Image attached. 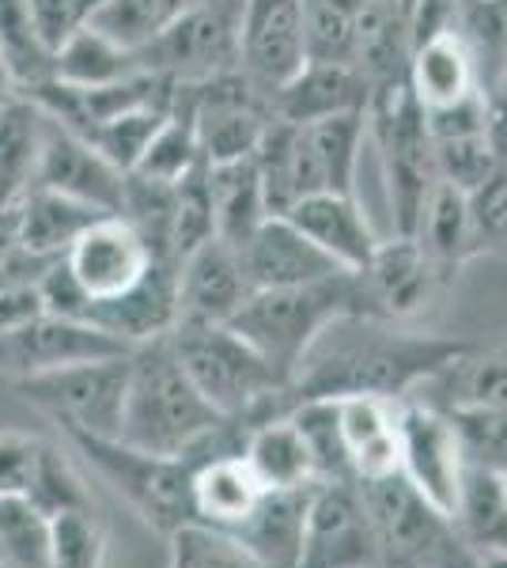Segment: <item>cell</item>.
Segmentation results:
<instances>
[{
  "mask_svg": "<svg viewBox=\"0 0 507 568\" xmlns=\"http://www.w3.org/2000/svg\"><path fill=\"white\" fill-rule=\"evenodd\" d=\"M485 568H507V549H496V554H481Z\"/></svg>",
  "mask_w": 507,
  "mask_h": 568,
  "instance_id": "f5cc1de1",
  "label": "cell"
},
{
  "mask_svg": "<svg viewBox=\"0 0 507 568\" xmlns=\"http://www.w3.org/2000/svg\"><path fill=\"white\" fill-rule=\"evenodd\" d=\"M45 315L39 281H20V284H0V334L27 326L31 318Z\"/></svg>",
  "mask_w": 507,
  "mask_h": 568,
  "instance_id": "681fc988",
  "label": "cell"
},
{
  "mask_svg": "<svg viewBox=\"0 0 507 568\" xmlns=\"http://www.w3.org/2000/svg\"><path fill=\"white\" fill-rule=\"evenodd\" d=\"M171 99H174V91H171ZM171 99L141 103V106L125 110V114L110 118V122H103L95 133L88 136V141L95 144V149L103 152L107 160L122 171V175H129V171H136V163L144 160V152H149L152 136L160 133V125L168 122Z\"/></svg>",
  "mask_w": 507,
  "mask_h": 568,
  "instance_id": "8d00e7d4",
  "label": "cell"
},
{
  "mask_svg": "<svg viewBox=\"0 0 507 568\" xmlns=\"http://www.w3.org/2000/svg\"><path fill=\"white\" fill-rule=\"evenodd\" d=\"M69 444L91 463V470L122 497L144 524H152L163 535H174L179 527L197 524L193 516V470L201 459L220 455L212 436L186 455H152L125 439H103L84 433H64Z\"/></svg>",
  "mask_w": 507,
  "mask_h": 568,
  "instance_id": "5b68a950",
  "label": "cell"
},
{
  "mask_svg": "<svg viewBox=\"0 0 507 568\" xmlns=\"http://www.w3.org/2000/svg\"><path fill=\"white\" fill-rule=\"evenodd\" d=\"M455 379V394L450 402H474V406H496L507 409V349H493L477 356L469 349L463 361H455L444 372Z\"/></svg>",
  "mask_w": 507,
  "mask_h": 568,
  "instance_id": "f6af8a7d",
  "label": "cell"
},
{
  "mask_svg": "<svg viewBox=\"0 0 507 568\" xmlns=\"http://www.w3.org/2000/svg\"><path fill=\"white\" fill-rule=\"evenodd\" d=\"M34 186L53 190V194H64L72 201H84V205L99 209V213H118L122 209L125 175L88 136L64 130L61 122L42 114Z\"/></svg>",
  "mask_w": 507,
  "mask_h": 568,
  "instance_id": "7c38bea8",
  "label": "cell"
},
{
  "mask_svg": "<svg viewBox=\"0 0 507 568\" xmlns=\"http://www.w3.org/2000/svg\"><path fill=\"white\" fill-rule=\"evenodd\" d=\"M45 439L27 433H0V497H23L34 478Z\"/></svg>",
  "mask_w": 507,
  "mask_h": 568,
  "instance_id": "7dc6e473",
  "label": "cell"
},
{
  "mask_svg": "<svg viewBox=\"0 0 507 568\" xmlns=\"http://www.w3.org/2000/svg\"><path fill=\"white\" fill-rule=\"evenodd\" d=\"M23 497L31 500L45 519L61 516V511L95 508L91 489L84 485V478L77 474V466L64 459V452H61V447H53V444H42L39 466H34V478H31V485H27Z\"/></svg>",
  "mask_w": 507,
  "mask_h": 568,
  "instance_id": "60d3db41",
  "label": "cell"
},
{
  "mask_svg": "<svg viewBox=\"0 0 507 568\" xmlns=\"http://www.w3.org/2000/svg\"><path fill=\"white\" fill-rule=\"evenodd\" d=\"M284 216H288L322 254H329L341 270H364L367 258H372L375 246L383 240L372 227L364 209H359L356 194L322 190V194L300 197Z\"/></svg>",
  "mask_w": 507,
  "mask_h": 568,
  "instance_id": "ffe728a7",
  "label": "cell"
},
{
  "mask_svg": "<svg viewBox=\"0 0 507 568\" xmlns=\"http://www.w3.org/2000/svg\"><path fill=\"white\" fill-rule=\"evenodd\" d=\"M466 197H469V227H474L477 254L507 251V163H500Z\"/></svg>",
  "mask_w": 507,
  "mask_h": 568,
  "instance_id": "bcb514c9",
  "label": "cell"
},
{
  "mask_svg": "<svg viewBox=\"0 0 507 568\" xmlns=\"http://www.w3.org/2000/svg\"><path fill=\"white\" fill-rule=\"evenodd\" d=\"M136 58L133 50L118 45L114 39H107L95 27H80L69 39L58 45V58H53V80L61 84H77V88H103L118 84L125 77H136Z\"/></svg>",
  "mask_w": 507,
  "mask_h": 568,
  "instance_id": "4dcf8cb0",
  "label": "cell"
},
{
  "mask_svg": "<svg viewBox=\"0 0 507 568\" xmlns=\"http://www.w3.org/2000/svg\"><path fill=\"white\" fill-rule=\"evenodd\" d=\"M16 99H20V88H16V77H12V69H8V61L0 58V110L8 103H16Z\"/></svg>",
  "mask_w": 507,
  "mask_h": 568,
  "instance_id": "816d5d0a",
  "label": "cell"
},
{
  "mask_svg": "<svg viewBox=\"0 0 507 568\" xmlns=\"http://www.w3.org/2000/svg\"><path fill=\"white\" fill-rule=\"evenodd\" d=\"M171 568H270L235 535L205 524H186L171 535Z\"/></svg>",
  "mask_w": 507,
  "mask_h": 568,
  "instance_id": "b9f144b4",
  "label": "cell"
},
{
  "mask_svg": "<svg viewBox=\"0 0 507 568\" xmlns=\"http://www.w3.org/2000/svg\"><path fill=\"white\" fill-rule=\"evenodd\" d=\"M432 152H436V171L439 179L450 182L458 190H477L481 182L500 168V155L488 144V133H463V136H439L432 141Z\"/></svg>",
  "mask_w": 507,
  "mask_h": 568,
  "instance_id": "ee69618b",
  "label": "cell"
},
{
  "mask_svg": "<svg viewBox=\"0 0 507 568\" xmlns=\"http://www.w3.org/2000/svg\"><path fill=\"white\" fill-rule=\"evenodd\" d=\"M364 493L367 516L379 542V565H420L428 568L432 554L455 535V524L413 489L405 474H386L375 481H356Z\"/></svg>",
  "mask_w": 507,
  "mask_h": 568,
  "instance_id": "9c48e42d",
  "label": "cell"
},
{
  "mask_svg": "<svg viewBox=\"0 0 507 568\" xmlns=\"http://www.w3.org/2000/svg\"><path fill=\"white\" fill-rule=\"evenodd\" d=\"M243 459L251 463V470L257 474V481L265 489H292V485L318 481L307 444H303L296 420L288 414L257 420L251 433H246Z\"/></svg>",
  "mask_w": 507,
  "mask_h": 568,
  "instance_id": "83f0119b",
  "label": "cell"
},
{
  "mask_svg": "<svg viewBox=\"0 0 507 568\" xmlns=\"http://www.w3.org/2000/svg\"><path fill=\"white\" fill-rule=\"evenodd\" d=\"M168 337L182 368L190 372V379L197 383V390L212 402L216 414L257 425V420L281 417L292 409V379L276 372L227 323H179Z\"/></svg>",
  "mask_w": 507,
  "mask_h": 568,
  "instance_id": "3957f363",
  "label": "cell"
},
{
  "mask_svg": "<svg viewBox=\"0 0 507 568\" xmlns=\"http://www.w3.org/2000/svg\"><path fill=\"white\" fill-rule=\"evenodd\" d=\"M367 0H303V45L307 61L353 65L356 31Z\"/></svg>",
  "mask_w": 507,
  "mask_h": 568,
  "instance_id": "e575fe53",
  "label": "cell"
},
{
  "mask_svg": "<svg viewBox=\"0 0 507 568\" xmlns=\"http://www.w3.org/2000/svg\"><path fill=\"white\" fill-rule=\"evenodd\" d=\"M107 530L95 508L61 511L50 519V568H103Z\"/></svg>",
  "mask_w": 507,
  "mask_h": 568,
  "instance_id": "7bdbcfd3",
  "label": "cell"
},
{
  "mask_svg": "<svg viewBox=\"0 0 507 568\" xmlns=\"http://www.w3.org/2000/svg\"><path fill=\"white\" fill-rule=\"evenodd\" d=\"M307 141L315 149L322 186L334 194H356L359 152L367 141V110H348V114L322 118V122L303 125Z\"/></svg>",
  "mask_w": 507,
  "mask_h": 568,
  "instance_id": "d6a6232c",
  "label": "cell"
},
{
  "mask_svg": "<svg viewBox=\"0 0 507 568\" xmlns=\"http://www.w3.org/2000/svg\"><path fill=\"white\" fill-rule=\"evenodd\" d=\"M447 417H450V425H455L466 466L493 470V474L507 470V409L474 406V402H450Z\"/></svg>",
  "mask_w": 507,
  "mask_h": 568,
  "instance_id": "f35d334b",
  "label": "cell"
},
{
  "mask_svg": "<svg viewBox=\"0 0 507 568\" xmlns=\"http://www.w3.org/2000/svg\"><path fill=\"white\" fill-rule=\"evenodd\" d=\"M243 254L224 240H209L179 262V323L224 326L251 300Z\"/></svg>",
  "mask_w": 507,
  "mask_h": 568,
  "instance_id": "e0dca14e",
  "label": "cell"
},
{
  "mask_svg": "<svg viewBox=\"0 0 507 568\" xmlns=\"http://www.w3.org/2000/svg\"><path fill=\"white\" fill-rule=\"evenodd\" d=\"M239 254H243L246 277H251L254 292L257 288H296V284H315V281L345 273L329 254H322L288 216L265 220L251 240L239 246Z\"/></svg>",
  "mask_w": 507,
  "mask_h": 568,
  "instance_id": "d6986e66",
  "label": "cell"
},
{
  "mask_svg": "<svg viewBox=\"0 0 507 568\" xmlns=\"http://www.w3.org/2000/svg\"><path fill=\"white\" fill-rule=\"evenodd\" d=\"M129 353L27 375V379H16V390H20L23 402H31L50 420H58L61 433L118 439L122 436V409L129 387Z\"/></svg>",
  "mask_w": 507,
  "mask_h": 568,
  "instance_id": "52a82bcc",
  "label": "cell"
},
{
  "mask_svg": "<svg viewBox=\"0 0 507 568\" xmlns=\"http://www.w3.org/2000/svg\"><path fill=\"white\" fill-rule=\"evenodd\" d=\"M0 58L12 69L20 95L53 80V58L58 53L39 34L27 0H0Z\"/></svg>",
  "mask_w": 507,
  "mask_h": 568,
  "instance_id": "836d02e7",
  "label": "cell"
},
{
  "mask_svg": "<svg viewBox=\"0 0 507 568\" xmlns=\"http://www.w3.org/2000/svg\"><path fill=\"white\" fill-rule=\"evenodd\" d=\"M239 4L243 0H201L168 31L133 50L136 69L193 88L239 69Z\"/></svg>",
  "mask_w": 507,
  "mask_h": 568,
  "instance_id": "ba28073f",
  "label": "cell"
},
{
  "mask_svg": "<svg viewBox=\"0 0 507 568\" xmlns=\"http://www.w3.org/2000/svg\"><path fill=\"white\" fill-rule=\"evenodd\" d=\"M398 436H402V474L413 481L432 508L450 519L458 508V493L466 478V455L458 447L455 425L447 409L428 402H398Z\"/></svg>",
  "mask_w": 507,
  "mask_h": 568,
  "instance_id": "30bf717a",
  "label": "cell"
},
{
  "mask_svg": "<svg viewBox=\"0 0 507 568\" xmlns=\"http://www.w3.org/2000/svg\"><path fill=\"white\" fill-rule=\"evenodd\" d=\"M474 345L444 334L405 329L379 315L334 318L292 375V406L307 398H405L413 387L439 379Z\"/></svg>",
  "mask_w": 507,
  "mask_h": 568,
  "instance_id": "6da1fadb",
  "label": "cell"
},
{
  "mask_svg": "<svg viewBox=\"0 0 507 568\" xmlns=\"http://www.w3.org/2000/svg\"><path fill=\"white\" fill-rule=\"evenodd\" d=\"M84 323L107 329L129 349L155 337H168L179 326V262L155 258L141 281L114 300H91Z\"/></svg>",
  "mask_w": 507,
  "mask_h": 568,
  "instance_id": "ac0fdd59",
  "label": "cell"
},
{
  "mask_svg": "<svg viewBox=\"0 0 507 568\" xmlns=\"http://www.w3.org/2000/svg\"><path fill=\"white\" fill-rule=\"evenodd\" d=\"M288 417L296 420L303 444H307L318 481H356L353 466H348V455H345V439H341V420H337L334 398L296 402V406L288 409Z\"/></svg>",
  "mask_w": 507,
  "mask_h": 568,
  "instance_id": "74e56055",
  "label": "cell"
},
{
  "mask_svg": "<svg viewBox=\"0 0 507 568\" xmlns=\"http://www.w3.org/2000/svg\"><path fill=\"white\" fill-rule=\"evenodd\" d=\"M265 497V485L257 481L243 452L212 455L193 470V516L197 524L216 530H235Z\"/></svg>",
  "mask_w": 507,
  "mask_h": 568,
  "instance_id": "cb8c5ba5",
  "label": "cell"
},
{
  "mask_svg": "<svg viewBox=\"0 0 507 568\" xmlns=\"http://www.w3.org/2000/svg\"><path fill=\"white\" fill-rule=\"evenodd\" d=\"M458 16H463V0H409L405 20H409L413 45L436 39V34L458 31Z\"/></svg>",
  "mask_w": 507,
  "mask_h": 568,
  "instance_id": "c3c4849f",
  "label": "cell"
},
{
  "mask_svg": "<svg viewBox=\"0 0 507 568\" xmlns=\"http://www.w3.org/2000/svg\"><path fill=\"white\" fill-rule=\"evenodd\" d=\"M0 568H8V565H4V561H0Z\"/></svg>",
  "mask_w": 507,
  "mask_h": 568,
  "instance_id": "6f0895ef",
  "label": "cell"
},
{
  "mask_svg": "<svg viewBox=\"0 0 507 568\" xmlns=\"http://www.w3.org/2000/svg\"><path fill=\"white\" fill-rule=\"evenodd\" d=\"M296 568H379V542L356 481H315Z\"/></svg>",
  "mask_w": 507,
  "mask_h": 568,
  "instance_id": "8fae6325",
  "label": "cell"
},
{
  "mask_svg": "<svg viewBox=\"0 0 507 568\" xmlns=\"http://www.w3.org/2000/svg\"><path fill=\"white\" fill-rule=\"evenodd\" d=\"M307 65L303 0H243L239 4V69L265 95Z\"/></svg>",
  "mask_w": 507,
  "mask_h": 568,
  "instance_id": "4fadbf2b",
  "label": "cell"
},
{
  "mask_svg": "<svg viewBox=\"0 0 507 568\" xmlns=\"http://www.w3.org/2000/svg\"><path fill=\"white\" fill-rule=\"evenodd\" d=\"M450 524L477 554L507 549V493L500 485V474L466 466L463 493H458V508Z\"/></svg>",
  "mask_w": 507,
  "mask_h": 568,
  "instance_id": "1f68e13d",
  "label": "cell"
},
{
  "mask_svg": "<svg viewBox=\"0 0 507 568\" xmlns=\"http://www.w3.org/2000/svg\"><path fill=\"white\" fill-rule=\"evenodd\" d=\"M42 110L31 99H16L0 110V209H16L34 186Z\"/></svg>",
  "mask_w": 507,
  "mask_h": 568,
  "instance_id": "f546056e",
  "label": "cell"
},
{
  "mask_svg": "<svg viewBox=\"0 0 507 568\" xmlns=\"http://www.w3.org/2000/svg\"><path fill=\"white\" fill-rule=\"evenodd\" d=\"M129 353L125 342L110 337L107 329L77 323V318L39 315L27 326L0 334V372L12 379H27V375L58 372L69 364L103 361V356Z\"/></svg>",
  "mask_w": 507,
  "mask_h": 568,
  "instance_id": "5bb4252c",
  "label": "cell"
},
{
  "mask_svg": "<svg viewBox=\"0 0 507 568\" xmlns=\"http://www.w3.org/2000/svg\"><path fill=\"white\" fill-rule=\"evenodd\" d=\"M341 439L353 466L356 481H375L402 470V436H398V398H375V394H353L334 398Z\"/></svg>",
  "mask_w": 507,
  "mask_h": 568,
  "instance_id": "44dd1931",
  "label": "cell"
},
{
  "mask_svg": "<svg viewBox=\"0 0 507 568\" xmlns=\"http://www.w3.org/2000/svg\"><path fill=\"white\" fill-rule=\"evenodd\" d=\"M428 568H485V565H481V554H477V549L455 530V535H450L447 542L432 554Z\"/></svg>",
  "mask_w": 507,
  "mask_h": 568,
  "instance_id": "f907efd6",
  "label": "cell"
},
{
  "mask_svg": "<svg viewBox=\"0 0 507 568\" xmlns=\"http://www.w3.org/2000/svg\"><path fill=\"white\" fill-rule=\"evenodd\" d=\"M413 240H420V246L428 251V258L436 262V270L444 273V281H450V273L463 262H469L477 254L474 246V227H469V197L466 190L450 186L439 179L428 194L424 205L420 227Z\"/></svg>",
  "mask_w": 507,
  "mask_h": 568,
  "instance_id": "f1b7e54d",
  "label": "cell"
},
{
  "mask_svg": "<svg viewBox=\"0 0 507 568\" xmlns=\"http://www.w3.org/2000/svg\"><path fill=\"white\" fill-rule=\"evenodd\" d=\"M201 0H103L99 12L91 16L88 27L103 31L125 50H141L155 34H163L174 20L197 8Z\"/></svg>",
  "mask_w": 507,
  "mask_h": 568,
  "instance_id": "d590c367",
  "label": "cell"
},
{
  "mask_svg": "<svg viewBox=\"0 0 507 568\" xmlns=\"http://www.w3.org/2000/svg\"><path fill=\"white\" fill-rule=\"evenodd\" d=\"M224 414L197 390L182 368L171 337H155L129 353V387L122 409L125 444L152 455H186L224 425Z\"/></svg>",
  "mask_w": 507,
  "mask_h": 568,
  "instance_id": "7a4b0ae2",
  "label": "cell"
},
{
  "mask_svg": "<svg viewBox=\"0 0 507 568\" xmlns=\"http://www.w3.org/2000/svg\"><path fill=\"white\" fill-rule=\"evenodd\" d=\"M500 485H504V493H507V470L500 474Z\"/></svg>",
  "mask_w": 507,
  "mask_h": 568,
  "instance_id": "9f6ffc18",
  "label": "cell"
},
{
  "mask_svg": "<svg viewBox=\"0 0 507 568\" xmlns=\"http://www.w3.org/2000/svg\"><path fill=\"white\" fill-rule=\"evenodd\" d=\"M364 288L367 311L391 323H405L417 311L428 307V300L436 296L444 273L436 270V262L428 258V251L413 235H391L379 240L375 254L367 258L364 270H353Z\"/></svg>",
  "mask_w": 507,
  "mask_h": 568,
  "instance_id": "9a60e30c",
  "label": "cell"
},
{
  "mask_svg": "<svg viewBox=\"0 0 507 568\" xmlns=\"http://www.w3.org/2000/svg\"><path fill=\"white\" fill-rule=\"evenodd\" d=\"M205 171H209L212 216H216V240L232 243L239 251L273 216L270 205H265L257 163L251 155V160H232V163H205Z\"/></svg>",
  "mask_w": 507,
  "mask_h": 568,
  "instance_id": "4316f807",
  "label": "cell"
},
{
  "mask_svg": "<svg viewBox=\"0 0 507 568\" xmlns=\"http://www.w3.org/2000/svg\"><path fill=\"white\" fill-rule=\"evenodd\" d=\"M311 493H315V481L292 485V489H265L257 508L227 535H235L257 561H265L270 568H296L303 554V535H307Z\"/></svg>",
  "mask_w": 507,
  "mask_h": 568,
  "instance_id": "603a6c76",
  "label": "cell"
},
{
  "mask_svg": "<svg viewBox=\"0 0 507 568\" xmlns=\"http://www.w3.org/2000/svg\"><path fill=\"white\" fill-rule=\"evenodd\" d=\"M379 568H420V565H379Z\"/></svg>",
  "mask_w": 507,
  "mask_h": 568,
  "instance_id": "11a10c76",
  "label": "cell"
},
{
  "mask_svg": "<svg viewBox=\"0 0 507 568\" xmlns=\"http://www.w3.org/2000/svg\"><path fill=\"white\" fill-rule=\"evenodd\" d=\"M367 136H375L391 201L394 235H417L432 186L439 182L428 114L413 95L409 77L375 88L367 99Z\"/></svg>",
  "mask_w": 507,
  "mask_h": 568,
  "instance_id": "8992f818",
  "label": "cell"
},
{
  "mask_svg": "<svg viewBox=\"0 0 507 568\" xmlns=\"http://www.w3.org/2000/svg\"><path fill=\"white\" fill-rule=\"evenodd\" d=\"M488 88H496V91H507V53H504L500 69H496V77H493V84H488Z\"/></svg>",
  "mask_w": 507,
  "mask_h": 568,
  "instance_id": "db71d44e",
  "label": "cell"
},
{
  "mask_svg": "<svg viewBox=\"0 0 507 568\" xmlns=\"http://www.w3.org/2000/svg\"><path fill=\"white\" fill-rule=\"evenodd\" d=\"M99 209L84 205V201H72L64 194H53V190L31 186L23 194V201L16 205V227H20V246L34 258H64L77 235L84 232L88 224H95Z\"/></svg>",
  "mask_w": 507,
  "mask_h": 568,
  "instance_id": "484cf974",
  "label": "cell"
},
{
  "mask_svg": "<svg viewBox=\"0 0 507 568\" xmlns=\"http://www.w3.org/2000/svg\"><path fill=\"white\" fill-rule=\"evenodd\" d=\"M0 561L8 568H50V519L27 497H0Z\"/></svg>",
  "mask_w": 507,
  "mask_h": 568,
  "instance_id": "ab89813d",
  "label": "cell"
},
{
  "mask_svg": "<svg viewBox=\"0 0 507 568\" xmlns=\"http://www.w3.org/2000/svg\"><path fill=\"white\" fill-rule=\"evenodd\" d=\"M372 88L359 77L356 65H322L307 61L288 84H281L270 95L273 118L288 125H311L322 118L348 114V110H367Z\"/></svg>",
  "mask_w": 507,
  "mask_h": 568,
  "instance_id": "7402d4cb",
  "label": "cell"
},
{
  "mask_svg": "<svg viewBox=\"0 0 507 568\" xmlns=\"http://www.w3.org/2000/svg\"><path fill=\"white\" fill-rule=\"evenodd\" d=\"M409 88L420 99L424 110L450 106L458 99H469L481 91L477 77V61L469 53L466 39L458 31L436 34V39L413 45L409 53Z\"/></svg>",
  "mask_w": 507,
  "mask_h": 568,
  "instance_id": "d4e9b609",
  "label": "cell"
},
{
  "mask_svg": "<svg viewBox=\"0 0 507 568\" xmlns=\"http://www.w3.org/2000/svg\"><path fill=\"white\" fill-rule=\"evenodd\" d=\"M155 254L149 243L133 232L118 213L99 216L77 235V243L64 251V265L72 270L88 300H114L133 288L136 281L149 273Z\"/></svg>",
  "mask_w": 507,
  "mask_h": 568,
  "instance_id": "2e32d148",
  "label": "cell"
},
{
  "mask_svg": "<svg viewBox=\"0 0 507 568\" xmlns=\"http://www.w3.org/2000/svg\"><path fill=\"white\" fill-rule=\"evenodd\" d=\"M341 315H372L353 270L296 288H257L227 326L292 379L315 337Z\"/></svg>",
  "mask_w": 507,
  "mask_h": 568,
  "instance_id": "277c9868",
  "label": "cell"
}]
</instances>
